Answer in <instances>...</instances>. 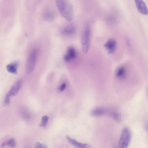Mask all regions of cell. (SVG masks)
Masks as SVG:
<instances>
[{
  "instance_id": "obj_6",
  "label": "cell",
  "mask_w": 148,
  "mask_h": 148,
  "mask_svg": "<svg viewBox=\"0 0 148 148\" xmlns=\"http://www.w3.org/2000/svg\"><path fill=\"white\" fill-rule=\"evenodd\" d=\"M21 84L22 82L21 80H17L11 87L6 96L9 98L11 96H15L20 89Z\"/></svg>"
},
{
  "instance_id": "obj_2",
  "label": "cell",
  "mask_w": 148,
  "mask_h": 148,
  "mask_svg": "<svg viewBox=\"0 0 148 148\" xmlns=\"http://www.w3.org/2000/svg\"><path fill=\"white\" fill-rule=\"evenodd\" d=\"M90 29L88 25L84 28L81 37V44L83 51L87 53L88 51L90 45Z\"/></svg>"
},
{
  "instance_id": "obj_17",
  "label": "cell",
  "mask_w": 148,
  "mask_h": 148,
  "mask_svg": "<svg viewBox=\"0 0 148 148\" xmlns=\"http://www.w3.org/2000/svg\"><path fill=\"white\" fill-rule=\"evenodd\" d=\"M6 145L12 148H14L16 146V143L14 139L12 138L6 143Z\"/></svg>"
},
{
  "instance_id": "obj_11",
  "label": "cell",
  "mask_w": 148,
  "mask_h": 148,
  "mask_svg": "<svg viewBox=\"0 0 148 148\" xmlns=\"http://www.w3.org/2000/svg\"><path fill=\"white\" fill-rule=\"evenodd\" d=\"M18 66V63L17 62H12L6 66L8 71L11 73L16 74L17 73V69Z\"/></svg>"
},
{
  "instance_id": "obj_14",
  "label": "cell",
  "mask_w": 148,
  "mask_h": 148,
  "mask_svg": "<svg viewBox=\"0 0 148 148\" xmlns=\"http://www.w3.org/2000/svg\"><path fill=\"white\" fill-rule=\"evenodd\" d=\"M49 117L48 116L45 115L42 116L41 122L40 124V126L42 127H45L47 125Z\"/></svg>"
},
{
  "instance_id": "obj_4",
  "label": "cell",
  "mask_w": 148,
  "mask_h": 148,
  "mask_svg": "<svg viewBox=\"0 0 148 148\" xmlns=\"http://www.w3.org/2000/svg\"><path fill=\"white\" fill-rule=\"evenodd\" d=\"M131 139V133L129 129L125 127L122 130L119 143V148H127Z\"/></svg>"
},
{
  "instance_id": "obj_1",
  "label": "cell",
  "mask_w": 148,
  "mask_h": 148,
  "mask_svg": "<svg viewBox=\"0 0 148 148\" xmlns=\"http://www.w3.org/2000/svg\"><path fill=\"white\" fill-rule=\"evenodd\" d=\"M56 5L61 15L68 21H71L73 18L72 6L68 1L64 0L56 1Z\"/></svg>"
},
{
  "instance_id": "obj_12",
  "label": "cell",
  "mask_w": 148,
  "mask_h": 148,
  "mask_svg": "<svg viewBox=\"0 0 148 148\" xmlns=\"http://www.w3.org/2000/svg\"><path fill=\"white\" fill-rule=\"evenodd\" d=\"M54 14L52 11L47 10L44 14V18L47 21L52 20L54 18Z\"/></svg>"
},
{
  "instance_id": "obj_20",
  "label": "cell",
  "mask_w": 148,
  "mask_h": 148,
  "mask_svg": "<svg viewBox=\"0 0 148 148\" xmlns=\"http://www.w3.org/2000/svg\"><path fill=\"white\" fill-rule=\"evenodd\" d=\"M6 145V143H2L1 146V148H3L4 146Z\"/></svg>"
},
{
  "instance_id": "obj_21",
  "label": "cell",
  "mask_w": 148,
  "mask_h": 148,
  "mask_svg": "<svg viewBox=\"0 0 148 148\" xmlns=\"http://www.w3.org/2000/svg\"></svg>"
},
{
  "instance_id": "obj_10",
  "label": "cell",
  "mask_w": 148,
  "mask_h": 148,
  "mask_svg": "<svg viewBox=\"0 0 148 148\" xmlns=\"http://www.w3.org/2000/svg\"><path fill=\"white\" fill-rule=\"evenodd\" d=\"M75 27L71 25L66 26L61 29L60 30L61 34L66 36H71L74 35L75 32Z\"/></svg>"
},
{
  "instance_id": "obj_19",
  "label": "cell",
  "mask_w": 148,
  "mask_h": 148,
  "mask_svg": "<svg viewBox=\"0 0 148 148\" xmlns=\"http://www.w3.org/2000/svg\"><path fill=\"white\" fill-rule=\"evenodd\" d=\"M10 103V98L5 96L4 100V103L6 105H8Z\"/></svg>"
},
{
  "instance_id": "obj_13",
  "label": "cell",
  "mask_w": 148,
  "mask_h": 148,
  "mask_svg": "<svg viewBox=\"0 0 148 148\" xmlns=\"http://www.w3.org/2000/svg\"><path fill=\"white\" fill-rule=\"evenodd\" d=\"M105 111L101 108H96L93 110L91 112V114L95 116H99L103 115Z\"/></svg>"
},
{
  "instance_id": "obj_15",
  "label": "cell",
  "mask_w": 148,
  "mask_h": 148,
  "mask_svg": "<svg viewBox=\"0 0 148 148\" xmlns=\"http://www.w3.org/2000/svg\"><path fill=\"white\" fill-rule=\"evenodd\" d=\"M125 70L124 68L122 67L119 68L117 71V75L119 77H122L124 75Z\"/></svg>"
},
{
  "instance_id": "obj_5",
  "label": "cell",
  "mask_w": 148,
  "mask_h": 148,
  "mask_svg": "<svg viewBox=\"0 0 148 148\" xmlns=\"http://www.w3.org/2000/svg\"><path fill=\"white\" fill-rule=\"evenodd\" d=\"M66 136L68 142L75 148H93L89 144L79 143L68 136Z\"/></svg>"
},
{
  "instance_id": "obj_7",
  "label": "cell",
  "mask_w": 148,
  "mask_h": 148,
  "mask_svg": "<svg viewBox=\"0 0 148 148\" xmlns=\"http://www.w3.org/2000/svg\"><path fill=\"white\" fill-rule=\"evenodd\" d=\"M77 53L75 48L72 46L69 47L67 52L64 56V60L66 62L72 60L76 58Z\"/></svg>"
},
{
  "instance_id": "obj_18",
  "label": "cell",
  "mask_w": 148,
  "mask_h": 148,
  "mask_svg": "<svg viewBox=\"0 0 148 148\" xmlns=\"http://www.w3.org/2000/svg\"><path fill=\"white\" fill-rule=\"evenodd\" d=\"M66 84L65 83H63L60 86L59 90L60 91H63L65 88Z\"/></svg>"
},
{
  "instance_id": "obj_3",
  "label": "cell",
  "mask_w": 148,
  "mask_h": 148,
  "mask_svg": "<svg viewBox=\"0 0 148 148\" xmlns=\"http://www.w3.org/2000/svg\"><path fill=\"white\" fill-rule=\"evenodd\" d=\"M38 55V51L36 49H33L29 55L26 64V71L30 74L33 71L35 67Z\"/></svg>"
},
{
  "instance_id": "obj_16",
  "label": "cell",
  "mask_w": 148,
  "mask_h": 148,
  "mask_svg": "<svg viewBox=\"0 0 148 148\" xmlns=\"http://www.w3.org/2000/svg\"><path fill=\"white\" fill-rule=\"evenodd\" d=\"M34 148H48V146L45 144L37 142L35 144Z\"/></svg>"
},
{
  "instance_id": "obj_9",
  "label": "cell",
  "mask_w": 148,
  "mask_h": 148,
  "mask_svg": "<svg viewBox=\"0 0 148 148\" xmlns=\"http://www.w3.org/2000/svg\"><path fill=\"white\" fill-rule=\"evenodd\" d=\"M135 3L138 10L140 13L145 15L148 14L147 8L143 1L136 0Z\"/></svg>"
},
{
  "instance_id": "obj_8",
  "label": "cell",
  "mask_w": 148,
  "mask_h": 148,
  "mask_svg": "<svg viewBox=\"0 0 148 148\" xmlns=\"http://www.w3.org/2000/svg\"><path fill=\"white\" fill-rule=\"evenodd\" d=\"M104 46L108 53H113L114 52L116 49V41L114 39H110L105 43Z\"/></svg>"
}]
</instances>
